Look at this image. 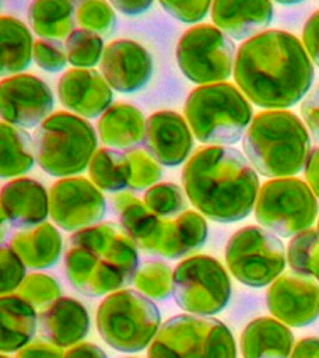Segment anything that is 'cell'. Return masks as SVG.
<instances>
[{"instance_id": "1", "label": "cell", "mask_w": 319, "mask_h": 358, "mask_svg": "<svg viewBox=\"0 0 319 358\" xmlns=\"http://www.w3.org/2000/svg\"><path fill=\"white\" fill-rule=\"evenodd\" d=\"M313 77V63L302 41L291 32L262 31L236 50L235 84L264 110L297 105L311 91Z\"/></svg>"}, {"instance_id": "2", "label": "cell", "mask_w": 319, "mask_h": 358, "mask_svg": "<svg viewBox=\"0 0 319 358\" xmlns=\"http://www.w3.org/2000/svg\"><path fill=\"white\" fill-rule=\"evenodd\" d=\"M182 185L201 215L217 222L248 217L260 190L257 172L248 158L227 145L197 150L182 171Z\"/></svg>"}, {"instance_id": "3", "label": "cell", "mask_w": 319, "mask_h": 358, "mask_svg": "<svg viewBox=\"0 0 319 358\" xmlns=\"http://www.w3.org/2000/svg\"><path fill=\"white\" fill-rule=\"evenodd\" d=\"M69 282L87 296H101L134 281L136 243L111 222L80 229L70 236L64 257Z\"/></svg>"}, {"instance_id": "4", "label": "cell", "mask_w": 319, "mask_h": 358, "mask_svg": "<svg viewBox=\"0 0 319 358\" xmlns=\"http://www.w3.org/2000/svg\"><path fill=\"white\" fill-rule=\"evenodd\" d=\"M245 157L266 178H290L304 171L311 148V134L294 112L287 109L259 112L243 136Z\"/></svg>"}, {"instance_id": "5", "label": "cell", "mask_w": 319, "mask_h": 358, "mask_svg": "<svg viewBox=\"0 0 319 358\" xmlns=\"http://www.w3.org/2000/svg\"><path fill=\"white\" fill-rule=\"evenodd\" d=\"M125 234L143 250L166 259L183 257L207 239L208 227L196 211H183L175 218L153 214L130 192H119L112 200Z\"/></svg>"}, {"instance_id": "6", "label": "cell", "mask_w": 319, "mask_h": 358, "mask_svg": "<svg viewBox=\"0 0 319 358\" xmlns=\"http://www.w3.org/2000/svg\"><path fill=\"white\" fill-rule=\"evenodd\" d=\"M183 110L193 136L200 143L211 145L238 143L253 120L248 98L227 81L192 90Z\"/></svg>"}, {"instance_id": "7", "label": "cell", "mask_w": 319, "mask_h": 358, "mask_svg": "<svg viewBox=\"0 0 319 358\" xmlns=\"http://www.w3.org/2000/svg\"><path fill=\"white\" fill-rule=\"evenodd\" d=\"M97 133L87 119L70 112H55L34 133L38 165L50 176L81 173L97 152Z\"/></svg>"}, {"instance_id": "8", "label": "cell", "mask_w": 319, "mask_h": 358, "mask_svg": "<svg viewBox=\"0 0 319 358\" xmlns=\"http://www.w3.org/2000/svg\"><path fill=\"white\" fill-rule=\"evenodd\" d=\"M161 324L155 303L134 289L108 294L97 309V329L102 340L122 352H137L148 347Z\"/></svg>"}, {"instance_id": "9", "label": "cell", "mask_w": 319, "mask_h": 358, "mask_svg": "<svg viewBox=\"0 0 319 358\" xmlns=\"http://www.w3.org/2000/svg\"><path fill=\"white\" fill-rule=\"evenodd\" d=\"M147 358H236V345L221 320L178 315L161 324Z\"/></svg>"}, {"instance_id": "10", "label": "cell", "mask_w": 319, "mask_h": 358, "mask_svg": "<svg viewBox=\"0 0 319 358\" xmlns=\"http://www.w3.org/2000/svg\"><path fill=\"white\" fill-rule=\"evenodd\" d=\"M318 211V199L308 183L290 176L270 179L260 186L255 218L271 234L290 238L309 229Z\"/></svg>"}, {"instance_id": "11", "label": "cell", "mask_w": 319, "mask_h": 358, "mask_svg": "<svg viewBox=\"0 0 319 358\" xmlns=\"http://www.w3.org/2000/svg\"><path fill=\"white\" fill-rule=\"evenodd\" d=\"M283 242L263 227L248 225L227 242L225 263L241 284L262 288L271 284L285 268Z\"/></svg>"}, {"instance_id": "12", "label": "cell", "mask_w": 319, "mask_h": 358, "mask_svg": "<svg viewBox=\"0 0 319 358\" xmlns=\"http://www.w3.org/2000/svg\"><path fill=\"white\" fill-rule=\"evenodd\" d=\"M172 295L176 305L189 313L215 315L229 301L231 280L217 259L194 255L173 268Z\"/></svg>"}, {"instance_id": "13", "label": "cell", "mask_w": 319, "mask_h": 358, "mask_svg": "<svg viewBox=\"0 0 319 358\" xmlns=\"http://www.w3.org/2000/svg\"><path fill=\"white\" fill-rule=\"evenodd\" d=\"M235 57L232 39L210 24L189 28L176 45L180 71L199 85L224 83L234 71Z\"/></svg>"}, {"instance_id": "14", "label": "cell", "mask_w": 319, "mask_h": 358, "mask_svg": "<svg viewBox=\"0 0 319 358\" xmlns=\"http://www.w3.org/2000/svg\"><path fill=\"white\" fill-rule=\"evenodd\" d=\"M101 190L83 176L62 178L49 190V215L62 229L77 232L97 225L105 215Z\"/></svg>"}, {"instance_id": "15", "label": "cell", "mask_w": 319, "mask_h": 358, "mask_svg": "<svg viewBox=\"0 0 319 358\" xmlns=\"http://www.w3.org/2000/svg\"><path fill=\"white\" fill-rule=\"evenodd\" d=\"M3 122L21 129L38 127L49 117L55 98L49 85L34 74H15L1 80Z\"/></svg>"}, {"instance_id": "16", "label": "cell", "mask_w": 319, "mask_h": 358, "mask_svg": "<svg viewBox=\"0 0 319 358\" xmlns=\"http://www.w3.org/2000/svg\"><path fill=\"white\" fill-rule=\"evenodd\" d=\"M266 305L288 327H306L319 316V284L295 273L283 274L270 284Z\"/></svg>"}, {"instance_id": "17", "label": "cell", "mask_w": 319, "mask_h": 358, "mask_svg": "<svg viewBox=\"0 0 319 358\" xmlns=\"http://www.w3.org/2000/svg\"><path fill=\"white\" fill-rule=\"evenodd\" d=\"M101 73L118 92L140 91L153 74V59L147 49L130 39H118L105 46Z\"/></svg>"}, {"instance_id": "18", "label": "cell", "mask_w": 319, "mask_h": 358, "mask_svg": "<svg viewBox=\"0 0 319 358\" xmlns=\"http://www.w3.org/2000/svg\"><path fill=\"white\" fill-rule=\"evenodd\" d=\"M143 145L158 164L176 166L187 159L193 147V133L179 113L158 110L146 120Z\"/></svg>"}, {"instance_id": "19", "label": "cell", "mask_w": 319, "mask_h": 358, "mask_svg": "<svg viewBox=\"0 0 319 358\" xmlns=\"http://www.w3.org/2000/svg\"><path fill=\"white\" fill-rule=\"evenodd\" d=\"M60 103L84 119L102 115L112 106L113 94L99 71L94 69H70L57 83Z\"/></svg>"}, {"instance_id": "20", "label": "cell", "mask_w": 319, "mask_h": 358, "mask_svg": "<svg viewBox=\"0 0 319 358\" xmlns=\"http://www.w3.org/2000/svg\"><path fill=\"white\" fill-rule=\"evenodd\" d=\"M49 215V193L31 178H17L1 187V222L27 229L45 222Z\"/></svg>"}, {"instance_id": "21", "label": "cell", "mask_w": 319, "mask_h": 358, "mask_svg": "<svg viewBox=\"0 0 319 358\" xmlns=\"http://www.w3.org/2000/svg\"><path fill=\"white\" fill-rule=\"evenodd\" d=\"M39 327L46 341L60 348L73 347L88 334L90 316L81 302L60 296L41 312Z\"/></svg>"}, {"instance_id": "22", "label": "cell", "mask_w": 319, "mask_h": 358, "mask_svg": "<svg viewBox=\"0 0 319 358\" xmlns=\"http://www.w3.org/2000/svg\"><path fill=\"white\" fill-rule=\"evenodd\" d=\"M214 25L235 41L249 39L267 27L273 18L270 1L215 0L211 4Z\"/></svg>"}, {"instance_id": "23", "label": "cell", "mask_w": 319, "mask_h": 358, "mask_svg": "<svg viewBox=\"0 0 319 358\" xmlns=\"http://www.w3.org/2000/svg\"><path fill=\"white\" fill-rule=\"evenodd\" d=\"M239 344L243 358H290L294 334L278 319L262 316L245 326Z\"/></svg>"}, {"instance_id": "24", "label": "cell", "mask_w": 319, "mask_h": 358, "mask_svg": "<svg viewBox=\"0 0 319 358\" xmlns=\"http://www.w3.org/2000/svg\"><path fill=\"white\" fill-rule=\"evenodd\" d=\"M144 126L146 120L140 109L119 102L99 116L97 130L105 145L127 152L143 144Z\"/></svg>"}, {"instance_id": "25", "label": "cell", "mask_w": 319, "mask_h": 358, "mask_svg": "<svg viewBox=\"0 0 319 358\" xmlns=\"http://www.w3.org/2000/svg\"><path fill=\"white\" fill-rule=\"evenodd\" d=\"M10 246L29 268H48L62 253V235L49 222L21 229L10 239Z\"/></svg>"}, {"instance_id": "26", "label": "cell", "mask_w": 319, "mask_h": 358, "mask_svg": "<svg viewBox=\"0 0 319 358\" xmlns=\"http://www.w3.org/2000/svg\"><path fill=\"white\" fill-rule=\"evenodd\" d=\"M39 317L35 306L21 295L7 294L0 301L1 351L14 352L31 343Z\"/></svg>"}, {"instance_id": "27", "label": "cell", "mask_w": 319, "mask_h": 358, "mask_svg": "<svg viewBox=\"0 0 319 358\" xmlns=\"http://www.w3.org/2000/svg\"><path fill=\"white\" fill-rule=\"evenodd\" d=\"M32 50V35L25 24L18 18L3 15L0 20L1 76L21 74L31 63Z\"/></svg>"}, {"instance_id": "28", "label": "cell", "mask_w": 319, "mask_h": 358, "mask_svg": "<svg viewBox=\"0 0 319 358\" xmlns=\"http://www.w3.org/2000/svg\"><path fill=\"white\" fill-rule=\"evenodd\" d=\"M76 4L69 0H36L28 6V21L42 39H60L74 29Z\"/></svg>"}, {"instance_id": "29", "label": "cell", "mask_w": 319, "mask_h": 358, "mask_svg": "<svg viewBox=\"0 0 319 358\" xmlns=\"http://www.w3.org/2000/svg\"><path fill=\"white\" fill-rule=\"evenodd\" d=\"M1 178L11 179L29 172L36 161L29 133L10 123H1Z\"/></svg>"}, {"instance_id": "30", "label": "cell", "mask_w": 319, "mask_h": 358, "mask_svg": "<svg viewBox=\"0 0 319 358\" xmlns=\"http://www.w3.org/2000/svg\"><path fill=\"white\" fill-rule=\"evenodd\" d=\"M130 173L127 155L109 147L97 150L88 165L91 182L98 189L112 193L123 192L129 186Z\"/></svg>"}, {"instance_id": "31", "label": "cell", "mask_w": 319, "mask_h": 358, "mask_svg": "<svg viewBox=\"0 0 319 358\" xmlns=\"http://www.w3.org/2000/svg\"><path fill=\"white\" fill-rule=\"evenodd\" d=\"M287 259L292 273L313 277L319 282V231L309 228L292 236Z\"/></svg>"}, {"instance_id": "32", "label": "cell", "mask_w": 319, "mask_h": 358, "mask_svg": "<svg viewBox=\"0 0 319 358\" xmlns=\"http://www.w3.org/2000/svg\"><path fill=\"white\" fill-rule=\"evenodd\" d=\"M66 52L67 59L74 69H91L104 56V41L99 35L77 28L66 38Z\"/></svg>"}, {"instance_id": "33", "label": "cell", "mask_w": 319, "mask_h": 358, "mask_svg": "<svg viewBox=\"0 0 319 358\" xmlns=\"http://www.w3.org/2000/svg\"><path fill=\"white\" fill-rule=\"evenodd\" d=\"M173 270L161 260H147L139 266L134 285L148 298L165 299L172 294Z\"/></svg>"}, {"instance_id": "34", "label": "cell", "mask_w": 319, "mask_h": 358, "mask_svg": "<svg viewBox=\"0 0 319 358\" xmlns=\"http://www.w3.org/2000/svg\"><path fill=\"white\" fill-rule=\"evenodd\" d=\"M146 207L161 218H173L183 213L186 200L182 189L171 182H161L144 193Z\"/></svg>"}, {"instance_id": "35", "label": "cell", "mask_w": 319, "mask_h": 358, "mask_svg": "<svg viewBox=\"0 0 319 358\" xmlns=\"http://www.w3.org/2000/svg\"><path fill=\"white\" fill-rule=\"evenodd\" d=\"M76 21L81 28L97 35H111L116 27V15L111 3L104 0H87L77 4Z\"/></svg>"}, {"instance_id": "36", "label": "cell", "mask_w": 319, "mask_h": 358, "mask_svg": "<svg viewBox=\"0 0 319 358\" xmlns=\"http://www.w3.org/2000/svg\"><path fill=\"white\" fill-rule=\"evenodd\" d=\"M127 159L130 162V180L129 189L139 192L144 189H150L157 185L161 179L162 169L160 164L146 151V150H132L126 152Z\"/></svg>"}, {"instance_id": "37", "label": "cell", "mask_w": 319, "mask_h": 358, "mask_svg": "<svg viewBox=\"0 0 319 358\" xmlns=\"http://www.w3.org/2000/svg\"><path fill=\"white\" fill-rule=\"evenodd\" d=\"M18 291L20 295L35 308H48L59 299L62 294L59 282L43 273H32L27 275Z\"/></svg>"}, {"instance_id": "38", "label": "cell", "mask_w": 319, "mask_h": 358, "mask_svg": "<svg viewBox=\"0 0 319 358\" xmlns=\"http://www.w3.org/2000/svg\"><path fill=\"white\" fill-rule=\"evenodd\" d=\"M32 59L46 71L56 73L66 67L69 59L64 43L57 39H38L34 42Z\"/></svg>"}, {"instance_id": "39", "label": "cell", "mask_w": 319, "mask_h": 358, "mask_svg": "<svg viewBox=\"0 0 319 358\" xmlns=\"http://www.w3.org/2000/svg\"><path fill=\"white\" fill-rule=\"evenodd\" d=\"M27 266L10 245H3L0 250V271H1V294H11L20 288L25 280Z\"/></svg>"}, {"instance_id": "40", "label": "cell", "mask_w": 319, "mask_h": 358, "mask_svg": "<svg viewBox=\"0 0 319 358\" xmlns=\"http://www.w3.org/2000/svg\"><path fill=\"white\" fill-rule=\"evenodd\" d=\"M211 1H160V6L176 20L192 24L201 21L211 8Z\"/></svg>"}, {"instance_id": "41", "label": "cell", "mask_w": 319, "mask_h": 358, "mask_svg": "<svg viewBox=\"0 0 319 358\" xmlns=\"http://www.w3.org/2000/svg\"><path fill=\"white\" fill-rule=\"evenodd\" d=\"M299 110L309 134L319 143V84H316L302 99Z\"/></svg>"}, {"instance_id": "42", "label": "cell", "mask_w": 319, "mask_h": 358, "mask_svg": "<svg viewBox=\"0 0 319 358\" xmlns=\"http://www.w3.org/2000/svg\"><path fill=\"white\" fill-rule=\"evenodd\" d=\"M302 45L312 63L319 67V8L313 11L304 24Z\"/></svg>"}, {"instance_id": "43", "label": "cell", "mask_w": 319, "mask_h": 358, "mask_svg": "<svg viewBox=\"0 0 319 358\" xmlns=\"http://www.w3.org/2000/svg\"><path fill=\"white\" fill-rule=\"evenodd\" d=\"M15 358H64V352L50 341L36 340L17 351Z\"/></svg>"}, {"instance_id": "44", "label": "cell", "mask_w": 319, "mask_h": 358, "mask_svg": "<svg viewBox=\"0 0 319 358\" xmlns=\"http://www.w3.org/2000/svg\"><path fill=\"white\" fill-rule=\"evenodd\" d=\"M305 182L319 200V147L312 148L306 165L304 168Z\"/></svg>"}, {"instance_id": "45", "label": "cell", "mask_w": 319, "mask_h": 358, "mask_svg": "<svg viewBox=\"0 0 319 358\" xmlns=\"http://www.w3.org/2000/svg\"><path fill=\"white\" fill-rule=\"evenodd\" d=\"M64 358H108L102 348L92 343H78L64 352Z\"/></svg>"}, {"instance_id": "46", "label": "cell", "mask_w": 319, "mask_h": 358, "mask_svg": "<svg viewBox=\"0 0 319 358\" xmlns=\"http://www.w3.org/2000/svg\"><path fill=\"white\" fill-rule=\"evenodd\" d=\"M290 358H319V337L301 338L294 345Z\"/></svg>"}, {"instance_id": "47", "label": "cell", "mask_w": 319, "mask_h": 358, "mask_svg": "<svg viewBox=\"0 0 319 358\" xmlns=\"http://www.w3.org/2000/svg\"><path fill=\"white\" fill-rule=\"evenodd\" d=\"M112 7H115L118 11L127 14V15H137L144 11H147L151 7V1H132V0H116L111 1Z\"/></svg>"}, {"instance_id": "48", "label": "cell", "mask_w": 319, "mask_h": 358, "mask_svg": "<svg viewBox=\"0 0 319 358\" xmlns=\"http://www.w3.org/2000/svg\"><path fill=\"white\" fill-rule=\"evenodd\" d=\"M316 229L319 231V218H318V227H316Z\"/></svg>"}, {"instance_id": "49", "label": "cell", "mask_w": 319, "mask_h": 358, "mask_svg": "<svg viewBox=\"0 0 319 358\" xmlns=\"http://www.w3.org/2000/svg\"><path fill=\"white\" fill-rule=\"evenodd\" d=\"M0 358H8V357H6V355H1V357H0Z\"/></svg>"}, {"instance_id": "50", "label": "cell", "mask_w": 319, "mask_h": 358, "mask_svg": "<svg viewBox=\"0 0 319 358\" xmlns=\"http://www.w3.org/2000/svg\"><path fill=\"white\" fill-rule=\"evenodd\" d=\"M126 358H139V357H126Z\"/></svg>"}]
</instances>
